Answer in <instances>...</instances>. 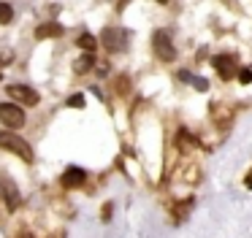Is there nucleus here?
<instances>
[{"instance_id":"9b49d317","label":"nucleus","mask_w":252,"mask_h":238,"mask_svg":"<svg viewBox=\"0 0 252 238\" xmlns=\"http://www.w3.org/2000/svg\"><path fill=\"white\" fill-rule=\"evenodd\" d=\"M182 79H185V81H190V84H195V89H206V87H209V81L206 79H201V76H192V73H185V70H182Z\"/></svg>"},{"instance_id":"423d86ee","label":"nucleus","mask_w":252,"mask_h":238,"mask_svg":"<svg viewBox=\"0 0 252 238\" xmlns=\"http://www.w3.org/2000/svg\"><path fill=\"white\" fill-rule=\"evenodd\" d=\"M214 65H217V70H220V76H222V79H230V76L236 73V62H233V57H228V54L214 57Z\"/></svg>"},{"instance_id":"4468645a","label":"nucleus","mask_w":252,"mask_h":238,"mask_svg":"<svg viewBox=\"0 0 252 238\" xmlns=\"http://www.w3.org/2000/svg\"><path fill=\"white\" fill-rule=\"evenodd\" d=\"M239 79L244 81V84H250L252 81V68H241V73H239Z\"/></svg>"},{"instance_id":"39448f33","label":"nucleus","mask_w":252,"mask_h":238,"mask_svg":"<svg viewBox=\"0 0 252 238\" xmlns=\"http://www.w3.org/2000/svg\"><path fill=\"white\" fill-rule=\"evenodd\" d=\"M6 92L14 97V100L25 103V106H35V103H38V92L30 89V87H25V84H8Z\"/></svg>"},{"instance_id":"7ed1b4c3","label":"nucleus","mask_w":252,"mask_h":238,"mask_svg":"<svg viewBox=\"0 0 252 238\" xmlns=\"http://www.w3.org/2000/svg\"><path fill=\"white\" fill-rule=\"evenodd\" d=\"M0 122L6 124V127H22L25 124V111L14 103H0Z\"/></svg>"},{"instance_id":"ddd939ff","label":"nucleus","mask_w":252,"mask_h":238,"mask_svg":"<svg viewBox=\"0 0 252 238\" xmlns=\"http://www.w3.org/2000/svg\"><path fill=\"white\" fill-rule=\"evenodd\" d=\"M76 43L84 49V52H93V49H95V38L90 35V32H84V35H79V41H76Z\"/></svg>"},{"instance_id":"f03ea898","label":"nucleus","mask_w":252,"mask_h":238,"mask_svg":"<svg viewBox=\"0 0 252 238\" xmlns=\"http://www.w3.org/2000/svg\"><path fill=\"white\" fill-rule=\"evenodd\" d=\"M100 41H103V46L109 49V52H122V49L127 46V32L120 30V27H106V30L100 32Z\"/></svg>"},{"instance_id":"f8f14e48","label":"nucleus","mask_w":252,"mask_h":238,"mask_svg":"<svg viewBox=\"0 0 252 238\" xmlns=\"http://www.w3.org/2000/svg\"><path fill=\"white\" fill-rule=\"evenodd\" d=\"M14 19V8L8 3H0V25H8Z\"/></svg>"},{"instance_id":"9d476101","label":"nucleus","mask_w":252,"mask_h":238,"mask_svg":"<svg viewBox=\"0 0 252 238\" xmlns=\"http://www.w3.org/2000/svg\"><path fill=\"white\" fill-rule=\"evenodd\" d=\"M93 65H95V57H93V52H87L84 57H79L76 62H73V68H76V73H87Z\"/></svg>"},{"instance_id":"f257e3e1","label":"nucleus","mask_w":252,"mask_h":238,"mask_svg":"<svg viewBox=\"0 0 252 238\" xmlns=\"http://www.w3.org/2000/svg\"><path fill=\"white\" fill-rule=\"evenodd\" d=\"M0 149H8L14 154H19L25 162L33 160V149H30L28 141H22L17 133H0Z\"/></svg>"},{"instance_id":"20e7f679","label":"nucleus","mask_w":252,"mask_h":238,"mask_svg":"<svg viewBox=\"0 0 252 238\" xmlns=\"http://www.w3.org/2000/svg\"><path fill=\"white\" fill-rule=\"evenodd\" d=\"M155 52H158V57L160 60H165V62H171V60L176 57V49L171 46V38H168V32H163V30H158L155 32Z\"/></svg>"},{"instance_id":"6e6552de","label":"nucleus","mask_w":252,"mask_h":238,"mask_svg":"<svg viewBox=\"0 0 252 238\" xmlns=\"http://www.w3.org/2000/svg\"><path fill=\"white\" fill-rule=\"evenodd\" d=\"M0 187H3V192H6V195H3V198H6V203H8V208H17V206H19V192H17V187H14V184L11 181H8V178H3V181H0Z\"/></svg>"},{"instance_id":"1a4fd4ad","label":"nucleus","mask_w":252,"mask_h":238,"mask_svg":"<svg viewBox=\"0 0 252 238\" xmlns=\"http://www.w3.org/2000/svg\"><path fill=\"white\" fill-rule=\"evenodd\" d=\"M57 35H63V27H60V25H55V22L35 27V38H57Z\"/></svg>"},{"instance_id":"dca6fc26","label":"nucleus","mask_w":252,"mask_h":238,"mask_svg":"<svg viewBox=\"0 0 252 238\" xmlns=\"http://www.w3.org/2000/svg\"><path fill=\"white\" fill-rule=\"evenodd\" d=\"M247 187L252 189V173H250V176H247Z\"/></svg>"},{"instance_id":"f3484780","label":"nucleus","mask_w":252,"mask_h":238,"mask_svg":"<svg viewBox=\"0 0 252 238\" xmlns=\"http://www.w3.org/2000/svg\"><path fill=\"white\" fill-rule=\"evenodd\" d=\"M163 3H165V0H163Z\"/></svg>"},{"instance_id":"0eeeda50","label":"nucleus","mask_w":252,"mask_h":238,"mask_svg":"<svg viewBox=\"0 0 252 238\" xmlns=\"http://www.w3.org/2000/svg\"><path fill=\"white\" fill-rule=\"evenodd\" d=\"M84 178H87V173H84L82 168H76V165H71L65 173H63V184H65V187H79Z\"/></svg>"},{"instance_id":"2eb2a0df","label":"nucleus","mask_w":252,"mask_h":238,"mask_svg":"<svg viewBox=\"0 0 252 238\" xmlns=\"http://www.w3.org/2000/svg\"><path fill=\"white\" fill-rule=\"evenodd\" d=\"M68 106H76V108H79V106H84V97H82V95H73L71 100H68Z\"/></svg>"}]
</instances>
